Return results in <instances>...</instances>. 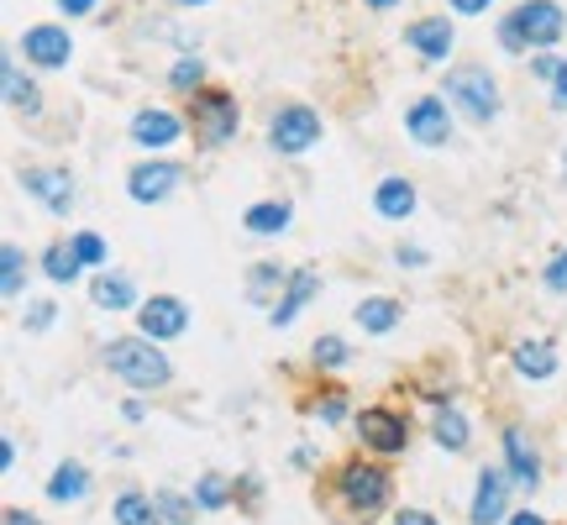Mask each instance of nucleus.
I'll return each instance as SVG.
<instances>
[{"instance_id": "45", "label": "nucleus", "mask_w": 567, "mask_h": 525, "mask_svg": "<svg viewBox=\"0 0 567 525\" xmlns=\"http://www.w3.org/2000/svg\"><path fill=\"white\" fill-rule=\"evenodd\" d=\"M0 467H5V473H11V467H16V441H11V437L0 441Z\"/></svg>"}, {"instance_id": "40", "label": "nucleus", "mask_w": 567, "mask_h": 525, "mask_svg": "<svg viewBox=\"0 0 567 525\" xmlns=\"http://www.w3.org/2000/svg\"><path fill=\"white\" fill-rule=\"evenodd\" d=\"M557 69H563V59H552V53H537V59H531V74H537V80H546V85L557 80Z\"/></svg>"}, {"instance_id": "38", "label": "nucleus", "mask_w": 567, "mask_h": 525, "mask_svg": "<svg viewBox=\"0 0 567 525\" xmlns=\"http://www.w3.org/2000/svg\"><path fill=\"white\" fill-rule=\"evenodd\" d=\"M452 16H489L494 11V0H447Z\"/></svg>"}, {"instance_id": "39", "label": "nucleus", "mask_w": 567, "mask_h": 525, "mask_svg": "<svg viewBox=\"0 0 567 525\" xmlns=\"http://www.w3.org/2000/svg\"><path fill=\"white\" fill-rule=\"evenodd\" d=\"M394 262H399V268H426L431 253H426V247H405V242H399V247H394Z\"/></svg>"}, {"instance_id": "4", "label": "nucleus", "mask_w": 567, "mask_h": 525, "mask_svg": "<svg viewBox=\"0 0 567 525\" xmlns=\"http://www.w3.org/2000/svg\"><path fill=\"white\" fill-rule=\"evenodd\" d=\"M336 499L347 504L353 521L368 525L389 510L394 478H389V467H379V463H342V473H336Z\"/></svg>"}, {"instance_id": "5", "label": "nucleus", "mask_w": 567, "mask_h": 525, "mask_svg": "<svg viewBox=\"0 0 567 525\" xmlns=\"http://www.w3.org/2000/svg\"><path fill=\"white\" fill-rule=\"evenodd\" d=\"M184 121H189L195 143L206 147V152H215V147H226L232 137H237L242 106H237V95H226V89H200V95H189Z\"/></svg>"}, {"instance_id": "22", "label": "nucleus", "mask_w": 567, "mask_h": 525, "mask_svg": "<svg viewBox=\"0 0 567 525\" xmlns=\"http://www.w3.org/2000/svg\"><path fill=\"white\" fill-rule=\"evenodd\" d=\"M353 321H358L368 337H389L394 326L405 321V305H399L394 294H368L358 310H353Z\"/></svg>"}, {"instance_id": "21", "label": "nucleus", "mask_w": 567, "mask_h": 525, "mask_svg": "<svg viewBox=\"0 0 567 525\" xmlns=\"http://www.w3.org/2000/svg\"><path fill=\"white\" fill-rule=\"evenodd\" d=\"M509 363H515L520 379H552L557 374V347L546 337H531V342H515L509 347Z\"/></svg>"}, {"instance_id": "24", "label": "nucleus", "mask_w": 567, "mask_h": 525, "mask_svg": "<svg viewBox=\"0 0 567 525\" xmlns=\"http://www.w3.org/2000/svg\"><path fill=\"white\" fill-rule=\"evenodd\" d=\"M431 441L442 447V452H468L473 447V426H468V415L457 405H442L436 410V420H431Z\"/></svg>"}, {"instance_id": "16", "label": "nucleus", "mask_w": 567, "mask_h": 525, "mask_svg": "<svg viewBox=\"0 0 567 525\" xmlns=\"http://www.w3.org/2000/svg\"><path fill=\"white\" fill-rule=\"evenodd\" d=\"M505 467H509V478L526 489V495H537V484H541V452H537V441H531V431L526 426H505Z\"/></svg>"}, {"instance_id": "50", "label": "nucleus", "mask_w": 567, "mask_h": 525, "mask_svg": "<svg viewBox=\"0 0 567 525\" xmlns=\"http://www.w3.org/2000/svg\"><path fill=\"white\" fill-rule=\"evenodd\" d=\"M563 174H567V147H563Z\"/></svg>"}, {"instance_id": "9", "label": "nucleus", "mask_w": 567, "mask_h": 525, "mask_svg": "<svg viewBox=\"0 0 567 525\" xmlns=\"http://www.w3.org/2000/svg\"><path fill=\"white\" fill-rule=\"evenodd\" d=\"M358 437L368 452H379V457H399L405 447H410V426H405V415L389 405H368L358 410Z\"/></svg>"}, {"instance_id": "18", "label": "nucleus", "mask_w": 567, "mask_h": 525, "mask_svg": "<svg viewBox=\"0 0 567 525\" xmlns=\"http://www.w3.org/2000/svg\"><path fill=\"white\" fill-rule=\"evenodd\" d=\"M90 300L100 310H137L143 300H137V279L126 273V268H100L90 279Z\"/></svg>"}, {"instance_id": "19", "label": "nucleus", "mask_w": 567, "mask_h": 525, "mask_svg": "<svg viewBox=\"0 0 567 525\" xmlns=\"http://www.w3.org/2000/svg\"><path fill=\"white\" fill-rule=\"evenodd\" d=\"M416 184L405 174H384L379 184H373V210L384 216V221H410L416 216Z\"/></svg>"}, {"instance_id": "23", "label": "nucleus", "mask_w": 567, "mask_h": 525, "mask_svg": "<svg viewBox=\"0 0 567 525\" xmlns=\"http://www.w3.org/2000/svg\"><path fill=\"white\" fill-rule=\"evenodd\" d=\"M95 478L85 463H59L53 467V478H48V499L53 504H79V499H90Z\"/></svg>"}, {"instance_id": "14", "label": "nucleus", "mask_w": 567, "mask_h": 525, "mask_svg": "<svg viewBox=\"0 0 567 525\" xmlns=\"http://www.w3.org/2000/svg\"><path fill=\"white\" fill-rule=\"evenodd\" d=\"M405 48H410L420 63H447L452 48H457L452 16H420V22H410V27H405Z\"/></svg>"}, {"instance_id": "1", "label": "nucleus", "mask_w": 567, "mask_h": 525, "mask_svg": "<svg viewBox=\"0 0 567 525\" xmlns=\"http://www.w3.org/2000/svg\"><path fill=\"white\" fill-rule=\"evenodd\" d=\"M100 363L111 368V379H121L126 389H137V394H152V389H169L174 379V363L163 357V347L152 342V337H116V342H106L100 352Z\"/></svg>"}, {"instance_id": "43", "label": "nucleus", "mask_w": 567, "mask_h": 525, "mask_svg": "<svg viewBox=\"0 0 567 525\" xmlns=\"http://www.w3.org/2000/svg\"><path fill=\"white\" fill-rule=\"evenodd\" d=\"M95 5H100V0H59V11H63V16H90Z\"/></svg>"}, {"instance_id": "11", "label": "nucleus", "mask_w": 567, "mask_h": 525, "mask_svg": "<svg viewBox=\"0 0 567 525\" xmlns=\"http://www.w3.org/2000/svg\"><path fill=\"white\" fill-rule=\"evenodd\" d=\"M137 331L152 337V342H174L189 331V305H184L180 294H152L137 305Z\"/></svg>"}, {"instance_id": "35", "label": "nucleus", "mask_w": 567, "mask_h": 525, "mask_svg": "<svg viewBox=\"0 0 567 525\" xmlns=\"http://www.w3.org/2000/svg\"><path fill=\"white\" fill-rule=\"evenodd\" d=\"M310 415H316L321 426H342V420H347V389H326L321 400H310Z\"/></svg>"}, {"instance_id": "13", "label": "nucleus", "mask_w": 567, "mask_h": 525, "mask_svg": "<svg viewBox=\"0 0 567 525\" xmlns=\"http://www.w3.org/2000/svg\"><path fill=\"white\" fill-rule=\"evenodd\" d=\"M16 48L27 53L32 69H69V59H74V37H69V27H59V22L27 27Z\"/></svg>"}, {"instance_id": "17", "label": "nucleus", "mask_w": 567, "mask_h": 525, "mask_svg": "<svg viewBox=\"0 0 567 525\" xmlns=\"http://www.w3.org/2000/svg\"><path fill=\"white\" fill-rule=\"evenodd\" d=\"M316 294H321V273H316V268H295L289 284H284V294H279V305L269 310V326H279V331L295 326V316L316 300Z\"/></svg>"}, {"instance_id": "8", "label": "nucleus", "mask_w": 567, "mask_h": 525, "mask_svg": "<svg viewBox=\"0 0 567 525\" xmlns=\"http://www.w3.org/2000/svg\"><path fill=\"white\" fill-rule=\"evenodd\" d=\"M405 132L416 147H447L452 143V100L447 95H416L405 111Z\"/></svg>"}, {"instance_id": "49", "label": "nucleus", "mask_w": 567, "mask_h": 525, "mask_svg": "<svg viewBox=\"0 0 567 525\" xmlns=\"http://www.w3.org/2000/svg\"><path fill=\"white\" fill-rule=\"evenodd\" d=\"M174 5H184V11H195V5H210V0H174Z\"/></svg>"}, {"instance_id": "12", "label": "nucleus", "mask_w": 567, "mask_h": 525, "mask_svg": "<svg viewBox=\"0 0 567 525\" xmlns=\"http://www.w3.org/2000/svg\"><path fill=\"white\" fill-rule=\"evenodd\" d=\"M509 467H483L473 484V504H468V521L473 525H500L509 521Z\"/></svg>"}, {"instance_id": "48", "label": "nucleus", "mask_w": 567, "mask_h": 525, "mask_svg": "<svg viewBox=\"0 0 567 525\" xmlns=\"http://www.w3.org/2000/svg\"><path fill=\"white\" fill-rule=\"evenodd\" d=\"M368 11H394V5H405V0H362Z\"/></svg>"}, {"instance_id": "27", "label": "nucleus", "mask_w": 567, "mask_h": 525, "mask_svg": "<svg viewBox=\"0 0 567 525\" xmlns=\"http://www.w3.org/2000/svg\"><path fill=\"white\" fill-rule=\"evenodd\" d=\"M111 515H116V525H169L163 515H158L152 495H143V489H126V495H116Z\"/></svg>"}, {"instance_id": "10", "label": "nucleus", "mask_w": 567, "mask_h": 525, "mask_svg": "<svg viewBox=\"0 0 567 525\" xmlns=\"http://www.w3.org/2000/svg\"><path fill=\"white\" fill-rule=\"evenodd\" d=\"M180 184H184V169L174 158H143V163L126 174V195L137 205H163Z\"/></svg>"}, {"instance_id": "28", "label": "nucleus", "mask_w": 567, "mask_h": 525, "mask_svg": "<svg viewBox=\"0 0 567 525\" xmlns=\"http://www.w3.org/2000/svg\"><path fill=\"white\" fill-rule=\"evenodd\" d=\"M232 499H237V489H232V478H226V473H200V478H195V504H200L206 515L226 510Z\"/></svg>"}, {"instance_id": "47", "label": "nucleus", "mask_w": 567, "mask_h": 525, "mask_svg": "<svg viewBox=\"0 0 567 525\" xmlns=\"http://www.w3.org/2000/svg\"><path fill=\"white\" fill-rule=\"evenodd\" d=\"M121 415H126V420H143L148 410H143V400H126V405H121Z\"/></svg>"}, {"instance_id": "6", "label": "nucleus", "mask_w": 567, "mask_h": 525, "mask_svg": "<svg viewBox=\"0 0 567 525\" xmlns=\"http://www.w3.org/2000/svg\"><path fill=\"white\" fill-rule=\"evenodd\" d=\"M321 111L316 106H305V100H289V106H279L269 117V147L273 152H284V158H299V152H310V147L321 143Z\"/></svg>"}, {"instance_id": "30", "label": "nucleus", "mask_w": 567, "mask_h": 525, "mask_svg": "<svg viewBox=\"0 0 567 525\" xmlns=\"http://www.w3.org/2000/svg\"><path fill=\"white\" fill-rule=\"evenodd\" d=\"M152 504L169 525H195V515H200L195 495H180V489H152Z\"/></svg>"}, {"instance_id": "32", "label": "nucleus", "mask_w": 567, "mask_h": 525, "mask_svg": "<svg viewBox=\"0 0 567 525\" xmlns=\"http://www.w3.org/2000/svg\"><path fill=\"white\" fill-rule=\"evenodd\" d=\"M169 89H180V95H200V89H206V59L180 53L174 69H169Z\"/></svg>"}, {"instance_id": "33", "label": "nucleus", "mask_w": 567, "mask_h": 525, "mask_svg": "<svg viewBox=\"0 0 567 525\" xmlns=\"http://www.w3.org/2000/svg\"><path fill=\"white\" fill-rule=\"evenodd\" d=\"M69 247H74V258L85 262L90 273L111 268V247H106V236H100V232H74V236H69Z\"/></svg>"}, {"instance_id": "7", "label": "nucleus", "mask_w": 567, "mask_h": 525, "mask_svg": "<svg viewBox=\"0 0 567 525\" xmlns=\"http://www.w3.org/2000/svg\"><path fill=\"white\" fill-rule=\"evenodd\" d=\"M184 132H189V121H184L180 111H169V106H143V111L132 117V126H126L132 147H143V152H152V158H163Z\"/></svg>"}, {"instance_id": "42", "label": "nucleus", "mask_w": 567, "mask_h": 525, "mask_svg": "<svg viewBox=\"0 0 567 525\" xmlns=\"http://www.w3.org/2000/svg\"><path fill=\"white\" fill-rule=\"evenodd\" d=\"M394 525H442V521H436L431 510H399V515H394Z\"/></svg>"}, {"instance_id": "3", "label": "nucleus", "mask_w": 567, "mask_h": 525, "mask_svg": "<svg viewBox=\"0 0 567 525\" xmlns=\"http://www.w3.org/2000/svg\"><path fill=\"white\" fill-rule=\"evenodd\" d=\"M452 100V111L463 121H473V126H489V121H500L505 111V100H500V80L483 69V63H457L447 74V89H442Z\"/></svg>"}, {"instance_id": "46", "label": "nucleus", "mask_w": 567, "mask_h": 525, "mask_svg": "<svg viewBox=\"0 0 567 525\" xmlns=\"http://www.w3.org/2000/svg\"><path fill=\"white\" fill-rule=\"evenodd\" d=\"M509 525H546V521H541L537 510H515V515H509Z\"/></svg>"}, {"instance_id": "34", "label": "nucleus", "mask_w": 567, "mask_h": 525, "mask_svg": "<svg viewBox=\"0 0 567 525\" xmlns=\"http://www.w3.org/2000/svg\"><path fill=\"white\" fill-rule=\"evenodd\" d=\"M310 363H316V368H347V363H353V347H347V342H342V337H316V342H310Z\"/></svg>"}, {"instance_id": "15", "label": "nucleus", "mask_w": 567, "mask_h": 525, "mask_svg": "<svg viewBox=\"0 0 567 525\" xmlns=\"http://www.w3.org/2000/svg\"><path fill=\"white\" fill-rule=\"evenodd\" d=\"M22 190H27L48 216H69L74 200H79V195H74V179L63 174V169H22Z\"/></svg>"}, {"instance_id": "44", "label": "nucleus", "mask_w": 567, "mask_h": 525, "mask_svg": "<svg viewBox=\"0 0 567 525\" xmlns=\"http://www.w3.org/2000/svg\"><path fill=\"white\" fill-rule=\"evenodd\" d=\"M0 525H42V521H37V515H27V510H16V504H11V510L0 515Z\"/></svg>"}, {"instance_id": "31", "label": "nucleus", "mask_w": 567, "mask_h": 525, "mask_svg": "<svg viewBox=\"0 0 567 525\" xmlns=\"http://www.w3.org/2000/svg\"><path fill=\"white\" fill-rule=\"evenodd\" d=\"M42 273H48L53 284H74V279L85 273V262L74 258V247H69V242H53V247L42 253Z\"/></svg>"}, {"instance_id": "41", "label": "nucleus", "mask_w": 567, "mask_h": 525, "mask_svg": "<svg viewBox=\"0 0 567 525\" xmlns=\"http://www.w3.org/2000/svg\"><path fill=\"white\" fill-rule=\"evenodd\" d=\"M552 111H567V59L557 69V80H552Z\"/></svg>"}, {"instance_id": "29", "label": "nucleus", "mask_w": 567, "mask_h": 525, "mask_svg": "<svg viewBox=\"0 0 567 525\" xmlns=\"http://www.w3.org/2000/svg\"><path fill=\"white\" fill-rule=\"evenodd\" d=\"M0 290H5V300H22V290H27V253L16 242L0 247Z\"/></svg>"}, {"instance_id": "20", "label": "nucleus", "mask_w": 567, "mask_h": 525, "mask_svg": "<svg viewBox=\"0 0 567 525\" xmlns=\"http://www.w3.org/2000/svg\"><path fill=\"white\" fill-rule=\"evenodd\" d=\"M295 221V205L289 200H258L242 210V232L247 236H284Z\"/></svg>"}, {"instance_id": "37", "label": "nucleus", "mask_w": 567, "mask_h": 525, "mask_svg": "<svg viewBox=\"0 0 567 525\" xmlns=\"http://www.w3.org/2000/svg\"><path fill=\"white\" fill-rule=\"evenodd\" d=\"M541 284H546V290L552 294H567V247L563 253H557V258L546 262V273H541Z\"/></svg>"}, {"instance_id": "36", "label": "nucleus", "mask_w": 567, "mask_h": 525, "mask_svg": "<svg viewBox=\"0 0 567 525\" xmlns=\"http://www.w3.org/2000/svg\"><path fill=\"white\" fill-rule=\"evenodd\" d=\"M53 321H59V300H32L22 310V331H32V337H42Z\"/></svg>"}, {"instance_id": "25", "label": "nucleus", "mask_w": 567, "mask_h": 525, "mask_svg": "<svg viewBox=\"0 0 567 525\" xmlns=\"http://www.w3.org/2000/svg\"><path fill=\"white\" fill-rule=\"evenodd\" d=\"M289 273L295 268H279V262H252L247 268V300L252 305H279V294H284V284H289Z\"/></svg>"}, {"instance_id": "2", "label": "nucleus", "mask_w": 567, "mask_h": 525, "mask_svg": "<svg viewBox=\"0 0 567 525\" xmlns=\"http://www.w3.org/2000/svg\"><path fill=\"white\" fill-rule=\"evenodd\" d=\"M567 32V11L557 0H520L515 11L500 16V42L505 53H531V48H557Z\"/></svg>"}, {"instance_id": "26", "label": "nucleus", "mask_w": 567, "mask_h": 525, "mask_svg": "<svg viewBox=\"0 0 567 525\" xmlns=\"http://www.w3.org/2000/svg\"><path fill=\"white\" fill-rule=\"evenodd\" d=\"M0 80H5V106H11V111H27V117H37V111H42V89H37L27 74H22V63H16V59H5Z\"/></svg>"}]
</instances>
